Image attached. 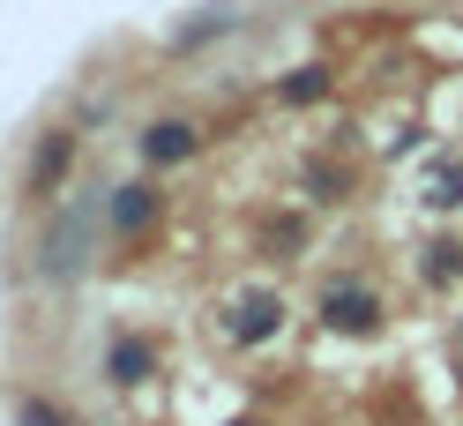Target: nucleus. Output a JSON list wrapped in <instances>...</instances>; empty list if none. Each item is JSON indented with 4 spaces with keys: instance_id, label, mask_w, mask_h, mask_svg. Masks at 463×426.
Instances as JSON below:
<instances>
[{
    "instance_id": "obj_6",
    "label": "nucleus",
    "mask_w": 463,
    "mask_h": 426,
    "mask_svg": "<svg viewBox=\"0 0 463 426\" xmlns=\"http://www.w3.org/2000/svg\"><path fill=\"white\" fill-rule=\"evenodd\" d=\"M142 374H150V345H135V336H128V345L112 352V382H142Z\"/></svg>"
},
{
    "instance_id": "obj_1",
    "label": "nucleus",
    "mask_w": 463,
    "mask_h": 426,
    "mask_svg": "<svg viewBox=\"0 0 463 426\" xmlns=\"http://www.w3.org/2000/svg\"><path fill=\"white\" fill-rule=\"evenodd\" d=\"M373 315H382V299H373L366 284H336V292L322 299V322L329 329H373Z\"/></svg>"
},
{
    "instance_id": "obj_2",
    "label": "nucleus",
    "mask_w": 463,
    "mask_h": 426,
    "mask_svg": "<svg viewBox=\"0 0 463 426\" xmlns=\"http://www.w3.org/2000/svg\"><path fill=\"white\" fill-rule=\"evenodd\" d=\"M277 322H284V299H277V292H247V299H240V322H232V336H240V345H262Z\"/></svg>"
},
{
    "instance_id": "obj_9",
    "label": "nucleus",
    "mask_w": 463,
    "mask_h": 426,
    "mask_svg": "<svg viewBox=\"0 0 463 426\" xmlns=\"http://www.w3.org/2000/svg\"><path fill=\"white\" fill-rule=\"evenodd\" d=\"M329 90V82H322V68H299L292 82H284V98H292V105H307V98H322Z\"/></svg>"
},
{
    "instance_id": "obj_8",
    "label": "nucleus",
    "mask_w": 463,
    "mask_h": 426,
    "mask_svg": "<svg viewBox=\"0 0 463 426\" xmlns=\"http://www.w3.org/2000/svg\"><path fill=\"white\" fill-rule=\"evenodd\" d=\"M426 203H463V165H433V194Z\"/></svg>"
},
{
    "instance_id": "obj_4",
    "label": "nucleus",
    "mask_w": 463,
    "mask_h": 426,
    "mask_svg": "<svg viewBox=\"0 0 463 426\" xmlns=\"http://www.w3.org/2000/svg\"><path fill=\"white\" fill-rule=\"evenodd\" d=\"M150 210H157V194H150V187H120V203H112V224H120V232H142V224H150Z\"/></svg>"
},
{
    "instance_id": "obj_5",
    "label": "nucleus",
    "mask_w": 463,
    "mask_h": 426,
    "mask_svg": "<svg viewBox=\"0 0 463 426\" xmlns=\"http://www.w3.org/2000/svg\"><path fill=\"white\" fill-rule=\"evenodd\" d=\"M61 173H68V135H52L45 150L31 157V187H52V180H61Z\"/></svg>"
},
{
    "instance_id": "obj_7",
    "label": "nucleus",
    "mask_w": 463,
    "mask_h": 426,
    "mask_svg": "<svg viewBox=\"0 0 463 426\" xmlns=\"http://www.w3.org/2000/svg\"><path fill=\"white\" fill-rule=\"evenodd\" d=\"M426 277H433V284H449V277H463V247H456V240H441V247H426Z\"/></svg>"
},
{
    "instance_id": "obj_10",
    "label": "nucleus",
    "mask_w": 463,
    "mask_h": 426,
    "mask_svg": "<svg viewBox=\"0 0 463 426\" xmlns=\"http://www.w3.org/2000/svg\"><path fill=\"white\" fill-rule=\"evenodd\" d=\"M23 426H61V412H45V404H31V412H23Z\"/></svg>"
},
{
    "instance_id": "obj_3",
    "label": "nucleus",
    "mask_w": 463,
    "mask_h": 426,
    "mask_svg": "<svg viewBox=\"0 0 463 426\" xmlns=\"http://www.w3.org/2000/svg\"><path fill=\"white\" fill-rule=\"evenodd\" d=\"M142 157H150V165H180V157H194V128H187V120L150 128V135H142Z\"/></svg>"
}]
</instances>
